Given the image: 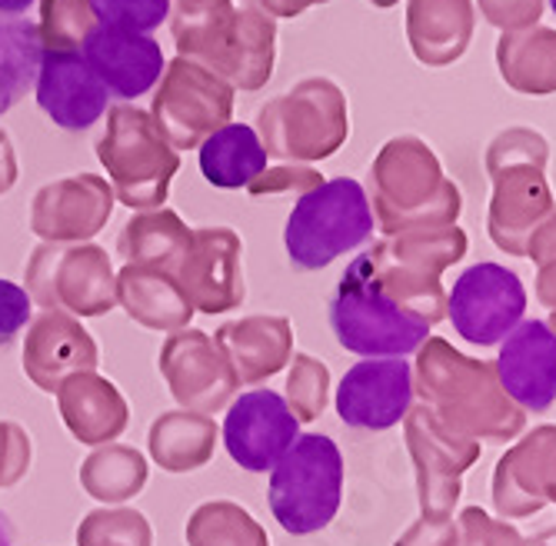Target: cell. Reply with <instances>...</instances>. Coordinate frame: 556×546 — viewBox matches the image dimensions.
I'll return each mask as SVG.
<instances>
[{
  "label": "cell",
  "mask_w": 556,
  "mask_h": 546,
  "mask_svg": "<svg viewBox=\"0 0 556 546\" xmlns=\"http://www.w3.org/2000/svg\"><path fill=\"white\" fill-rule=\"evenodd\" d=\"M264 4H270L277 14H283V17H293V14H300V11H307L311 4H327V0H264Z\"/></svg>",
  "instance_id": "19"
},
{
  "label": "cell",
  "mask_w": 556,
  "mask_h": 546,
  "mask_svg": "<svg viewBox=\"0 0 556 546\" xmlns=\"http://www.w3.org/2000/svg\"><path fill=\"white\" fill-rule=\"evenodd\" d=\"M40 58V27L27 17L0 14V114L17 107L21 97L37 84Z\"/></svg>",
  "instance_id": "14"
},
{
  "label": "cell",
  "mask_w": 556,
  "mask_h": 546,
  "mask_svg": "<svg viewBox=\"0 0 556 546\" xmlns=\"http://www.w3.org/2000/svg\"><path fill=\"white\" fill-rule=\"evenodd\" d=\"M30 320V296L24 287L0 280V346L14 343V337L27 327Z\"/></svg>",
  "instance_id": "18"
},
{
  "label": "cell",
  "mask_w": 556,
  "mask_h": 546,
  "mask_svg": "<svg viewBox=\"0 0 556 546\" xmlns=\"http://www.w3.org/2000/svg\"><path fill=\"white\" fill-rule=\"evenodd\" d=\"M300 440V423L290 404L274 390H247L224 417V446L247 473L274 470Z\"/></svg>",
  "instance_id": "6"
},
{
  "label": "cell",
  "mask_w": 556,
  "mask_h": 546,
  "mask_svg": "<svg viewBox=\"0 0 556 546\" xmlns=\"http://www.w3.org/2000/svg\"><path fill=\"white\" fill-rule=\"evenodd\" d=\"M0 546H14V530L4 510H0Z\"/></svg>",
  "instance_id": "21"
},
{
  "label": "cell",
  "mask_w": 556,
  "mask_h": 546,
  "mask_svg": "<svg viewBox=\"0 0 556 546\" xmlns=\"http://www.w3.org/2000/svg\"><path fill=\"white\" fill-rule=\"evenodd\" d=\"M261 124L274 134L277 151H296L303 157H324L337 151L350 130L343 93L324 77L303 80L293 93L264 107Z\"/></svg>",
  "instance_id": "5"
},
{
  "label": "cell",
  "mask_w": 556,
  "mask_h": 546,
  "mask_svg": "<svg viewBox=\"0 0 556 546\" xmlns=\"http://www.w3.org/2000/svg\"><path fill=\"white\" fill-rule=\"evenodd\" d=\"M414 404V373L403 357L353 364L337 386V414L350 430H390Z\"/></svg>",
  "instance_id": "7"
},
{
  "label": "cell",
  "mask_w": 556,
  "mask_h": 546,
  "mask_svg": "<svg viewBox=\"0 0 556 546\" xmlns=\"http://www.w3.org/2000/svg\"><path fill=\"white\" fill-rule=\"evenodd\" d=\"M330 327L343 351L380 360L407 357L427 340L430 320L400 307L380 280V257L364 254L340 277L330 296Z\"/></svg>",
  "instance_id": "1"
},
{
  "label": "cell",
  "mask_w": 556,
  "mask_h": 546,
  "mask_svg": "<svg viewBox=\"0 0 556 546\" xmlns=\"http://www.w3.org/2000/svg\"><path fill=\"white\" fill-rule=\"evenodd\" d=\"M343 500V457L324 433L300 436L287 457L270 470L274 520L293 533L311 536L337 517Z\"/></svg>",
  "instance_id": "3"
},
{
  "label": "cell",
  "mask_w": 556,
  "mask_h": 546,
  "mask_svg": "<svg viewBox=\"0 0 556 546\" xmlns=\"http://www.w3.org/2000/svg\"><path fill=\"white\" fill-rule=\"evenodd\" d=\"M37 104L64 130H87L108 114L111 93L74 47H50L37 71Z\"/></svg>",
  "instance_id": "9"
},
{
  "label": "cell",
  "mask_w": 556,
  "mask_h": 546,
  "mask_svg": "<svg viewBox=\"0 0 556 546\" xmlns=\"http://www.w3.org/2000/svg\"><path fill=\"white\" fill-rule=\"evenodd\" d=\"M267 170V147L247 124H227L200 147V174L220 190H240Z\"/></svg>",
  "instance_id": "13"
},
{
  "label": "cell",
  "mask_w": 556,
  "mask_h": 546,
  "mask_svg": "<svg viewBox=\"0 0 556 546\" xmlns=\"http://www.w3.org/2000/svg\"><path fill=\"white\" fill-rule=\"evenodd\" d=\"M473 0H407V40L427 67L457 64L473 40Z\"/></svg>",
  "instance_id": "11"
},
{
  "label": "cell",
  "mask_w": 556,
  "mask_h": 546,
  "mask_svg": "<svg viewBox=\"0 0 556 546\" xmlns=\"http://www.w3.org/2000/svg\"><path fill=\"white\" fill-rule=\"evenodd\" d=\"M90 14L100 24L150 34L167 21L170 0H90Z\"/></svg>",
  "instance_id": "15"
},
{
  "label": "cell",
  "mask_w": 556,
  "mask_h": 546,
  "mask_svg": "<svg viewBox=\"0 0 556 546\" xmlns=\"http://www.w3.org/2000/svg\"><path fill=\"white\" fill-rule=\"evenodd\" d=\"M490 174L496 177L503 167H514V164H533V167H543L546 161V140L530 130V127H510L503 130L493 143H490Z\"/></svg>",
  "instance_id": "16"
},
{
  "label": "cell",
  "mask_w": 556,
  "mask_h": 546,
  "mask_svg": "<svg viewBox=\"0 0 556 546\" xmlns=\"http://www.w3.org/2000/svg\"><path fill=\"white\" fill-rule=\"evenodd\" d=\"M496 67L510 90L527 97L556 93V30L530 27L496 40Z\"/></svg>",
  "instance_id": "12"
},
{
  "label": "cell",
  "mask_w": 556,
  "mask_h": 546,
  "mask_svg": "<svg viewBox=\"0 0 556 546\" xmlns=\"http://www.w3.org/2000/svg\"><path fill=\"white\" fill-rule=\"evenodd\" d=\"M370 4H377V8H393V4H400V0H370Z\"/></svg>",
  "instance_id": "22"
},
{
  "label": "cell",
  "mask_w": 556,
  "mask_h": 546,
  "mask_svg": "<svg viewBox=\"0 0 556 546\" xmlns=\"http://www.w3.org/2000/svg\"><path fill=\"white\" fill-rule=\"evenodd\" d=\"M80 54L97 74V80L108 87L111 97L117 101H134L143 97L150 87L161 80L164 71V51L161 43L127 27H111L100 24L84 34Z\"/></svg>",
  "instance_id": "8"
},
{
  "label": "cell",
  "mask_w": 556,
  "mask_h": 546,
  "mask_svg": "<svg viewBox=\"0 0 556 546\" xmlns=\"http://www.w3.org/2000/svg\"><path fill=\"white\" fill-rule=\"evenodd\" d=\"M496 377L523 410H549L556 401V333L543 320H523L500 346Z\"/></svg>",
  "instance_id": "10"
},
{
  "label": "cell",
  "mask_w": 556,
  "mask_h": 546,
  "mask_svg": "<svg viewBox=\"0 0 556 546\" xmlns=\"http://www.w3.org/2000/svg\"><path fill=\"white\" fill-rule=\"evenodd\" d=\"M543 8H546L543 0H480V14L486 17V24L503 34L536 27Z\"/></svg>",
  "instance_id": "17"
},
{
  "label": "cell",
  "mask_w": 556,
  "mask_h": 546,
  "mask_svg": "<svg viewBox=\"0 0 556 546\" xmlns=\"http://www.w3.org/2000/svg\"><path fill=\"white\" fill-rule=\"evenodd\" d=\"M549 8H553V14H556V0H549Z\"/></svg>",
  "instance_id": "23"
},
{
  "label": "cell",
  "mask_w": 556,
  "mask_h": 546,
  "mask_svg": "<svg viewBox=\"0 0 556 546\" xmlns=\"http://www.w3.org/2000/svg\"><path fill=\"white\" fill-rule=\"evenodd\" d=\"M446 314L453 330L467 343L496 346L523 323L527 314L523 280L500 264H477L464 270L457 283H453Z\"/></svg>",
  "instance_id": "4"
},
{
  "label": "cell",
  "mask_w": 556,
  "mask_h": 546,
  "mask_svg": "<svg viewBox=\"0 0 556 546\" xmlns=\"http://www.w3.org/2000/svg\"><path fill=\"white\" fill-rule=\"evenodd\" d=\"M374 237V211L367 190L350 180H320L293 204L283 246L296 270H324L337 257L357 251Z\"/></svg>",
  "instance_id": "2"
},
{
  "label": "cell",
  "mask_w": 556,
  "mask_h": 546,
  "mask_svg": "<svg viewBox=\"0 0 556 546\" xmlns=\"http://www.w3.org/2000/svg\"><path fill=\"white\" fill-rule=\"evenodd\" d=\"M37 0H0V14H11V17H24Z\"/></svg>",
  "instance_id": "20"
}]
</instances>
